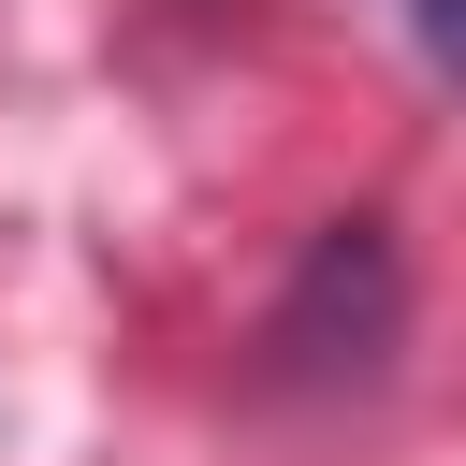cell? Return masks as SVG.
I'll return each mask as SVG.
<instances>
[{"label":"cell","instance_id":"2","mask_svg":"<svg viewBox=\"0 0 466 466\" xmlns=\"http://www.w3.org/2000/svg\"><path fill=\"white\" fill-rule=\"evenodd\" d=\"M408 29H422V58H437V73H466V0H408Z\"/></svg>","mask_w":466,"mask_h":466},{"label":"cell","instance_id":"1","mask_svg":"<svg viewBox=\"0 0 466 466\" xmlns=\"http://www.w3.org/2000/svg\"><path fill=\"white\" fill-rule=\"evenodd\" d=\"M262 350H277V379H364L393 350V248H379V218L320 233V262H306V291L277 306Z\"/></svg>","mask_w":466,"mask_h":466}]
</instances>
